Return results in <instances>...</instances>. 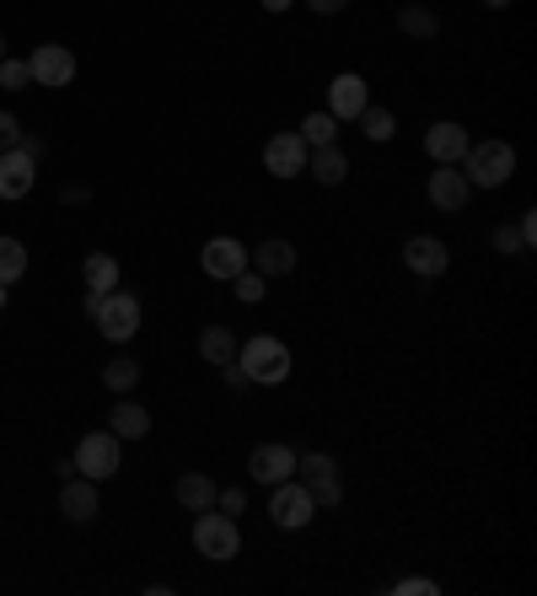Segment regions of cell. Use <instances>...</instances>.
Wrapping results in <instances>:
<instances>
[{"label": "cell", "instance_id": "cell-1", "mask_svg": "<svg viewBox=\"0 0 537 596\" xmlns=\"http://www.w3.org/2000/svg\"><path fill=\"white\" fill-rule=\"evenodd\" d=\"M463 178H468L473 189H505L511 178H516V145L511 140H468V151H463Z\"/></svg>", "mask_w": 537, "mask_h": 596}, {"label": "cell", "instance_id": "cell-2", "mask_svg": "<svg viewBox=\"0 0 537 596\" xmlns=\"http://www.w3.org/2000/svg\"><path fill=\"white\" fill-rule=\"evenodd\" d=\"M237 366L253 377V388H279L290 377V344L274 333H253L248 344H237Z\"/></svg>", "mask_w": 537, "mask_h": 596}, {"label": "cell", "instance_id": "cell-3", "mask_svg": "<svg viewBox=\"0 0 537 596\" xmlns=\"http://www.w3.org/2000/svg\"><path fill=\"white\" fill-rule=\"evenodd\" d=\"M194 548H200V559L210 564H231L237 553H242V527H237V516H226V511H200L194 516Z\"/></svg>", "mask_w": 537, "mask_h": 596}, {"label": "cell", "instance_id": "cell-4", "mask_svg": "<svg viewBox=\"0 0 537 596\" xmlns=\"http://www.w3.org/2000/svg\"><path fill=\"white\" fill-rule=\"evenodd\" d=\"M119 467H124V441H119L114 430H92V436L75 441V473H81V478L103 484V478H114Z\"/></svg>", "mask_w": 537, "mask_h": 596}, {"label": "cell", "instance_id": "cell-5", "mask_svg": "<svg viewBox=\"0 0 537 596\" xmlns=\"http://www.w3.org/2000/svg\"><path fill=\"white\" fill-rule=\"evenodd\" d=\"M312 516H318V500L307 494V484H301V478H285V484H274V489H268V522H274L279 532L312 527Z\"/></svg>", "mask_w": 537, "mask_h": 596}, {"label": "cell", "instance_id": "cell-6", "mask_svg": "<svg viewBox=\"0 0 537 596\" xmlns=\"http://www.w3.org/2000/svg\"><path fill=\"white\" fill-rule=\"evenodd\" d=\"M296 478L307 484V494L318 500V511H334L344 500V478H338V463L329 452H296Z\"/></svg>", "mask_w": 537, "mask_h": 596}, {"label": "cell", "instance_id": "cell-7", "mask_svg": "<svg viewBox=\"0 0 537 596\" xmlns=\"http://www.w3.org/2000/svg\"><path fill=\"white\" fill-rule=\"evenodd\" d=\"M92 329L103 333L108 344H130L134 333H140V301H134L130 290H108L103 307H97V318H92Z\"/></svg>", "mask_w": 537, "mask_h": 596}, {"label": "cell", "instance_id": "cell-8", "mask_svg": "<svg viewBox=\"0 0 537 596\" xmlns=\"http://www.w3.org/2000/svg\"><path fill=\"white\" fill-rule=\"evenodd\" d=\"M307 156H312V145H307L296 130H279V134H268L264 140V172L268 178H279V183L301 178V172H307Z\"/></svg>", "mask_w": 537, "mask_h": 596}, {"label": "cell", "instance_id": "cell-9", "mask_svg": "<svg viewBox=\"0 0 537 596\" xmlns=\"http://www.w3.org/2000/svg\"><path fill=\"white\" fill-rule=\"evenodd\" d=\"M403 269H408L414 279H441V274L452 269V248H446L441 237L419 231V237H408V242H403Z\"/></svg>", "mask_w": 537, "mask_h": 596}, {"label": "cell", "instance_id": "cell-10", "mask_svg": "<svg viewBox=\"0 0 537 596\" xmlns=\"http://www.w3.org/2000/svg\"><path fill=\"white\" fill-rule=\"evenodd\" d=\"M425 199H430L441 215H463L473 199V183L463 178V167H435V172L425 178Z\"/></svg>", "mask_w": 537, "mask_h": 596}, {"label": "cell", "instance_id": "cell-11", "mask_svg": "<svg viewBox=\"0 0 537 596\" xmlns=\"http://www.w3.org/2000/svg\"><path fill=\"white\" fill-rule=\"evenodd\" d=\"M27 70H33V86H70L75 81V55H70L65 44H38L33 55H27Z\"/></svg>", "mask_w": 537, "mask_h": 596}, {"label": "cell", "instance_id": "cell-12", "mask_svg": "<svg viewBox=\"0 0 537 596\" xmlns=\"http://www.w3.org/2000/svg\"><path fill=\"white\" fill-rule=\"evenodd\" d=\"M200 269H204V279H237L242 269H248V248L237 242V237H210L200 248Z\"/></svg>", "mask_w": 537, "mask_h": 596}, {"label": "cell", "instance_id": "cell-13", "mask_svg": "<svg viewBox=\"0 0 537 596\" xmlns=\"http://www.w3.org/2000/svg\"><path fill=\"white\" fill-rule=\"evenodd\" d=\"M248 478L253 484H285V478H296V452L285 446V441H264V446H253V457H248Z\"/></svg>", "mask_w": 537, "mask_h": 596}, {"label": "cell", "instance_id": "cell-14", "mask_svg": "<svg viewBox=\"0 0 537 596\" xmlns=\"http://www.w3.org/2000/svg\"><path fill=\"white\" fill-rule=\"evenodd\" d=\"M366 103H371V86H366V75H355V70H338L334 81H329V114H334L338 124H355Z\"/></svg>", "mask_w": 537, "mask_h": 596}, {"label": "cell", "instance_id": "cell-15", "mask_svg": "<svg viewBox=\"0 0 537 596\" xmlns=\"http://www.w3.org/2000/svg\"><path fill=\"white\" fill-rule=\"evenodd\" d=\"M33 183H38V162H33L22 145L0 151V199H5V204H16V199L33 194Z\"/></svg>", "mask_w": 537, "mask_h": 596}, {"label": "cell", "instance_id": "cell-16", "mask_svg": "<svg viewBox=\"0 0 537 596\" xmlns=\"http://www.w3.org/2000/svg\"><path fill=\"white\" fill-rule=\"evenodd\" d=\"M473 134L457 124V119H435L430 130H425V156L435 162V167H457L463 162V151H468Z\"/></svg>", "mask_w": 537, "mask_h": 596}, {"label": "cell", "instance_id": "cell-17", "mask_svg": "<svg viewBox=\"0 0 537 596\" xmlns=\"http://www.w3.org/2000/svg\"><path fill=\"white\" fill-rule=\"evenodd\" d=\"M97 511H103L97 484H92V478H65V489H60V516H70L75 527H86V522H97Z\"/></svg>", "mask_w": 537, "mask_h": 596}, {"label": "cell", "instance_id": "cell-18", "mask_svg": "<svg viewBox=\"0 0 537 596\" xmlns=\"http://www.w3.org/2000/svg\"><path fill=\"white\" fill-rule=\"evenodd\" d=\"M248 269H259L264 279H285V274L296 269V242H285V237H264V242L248 253Z\"/></svg>", "mask_w": 537, "mask_h": 596}, {"label": "cell", "instance_id": "cell-19", "mask_svg": "<svg viewBox=\"0 0 537 596\" xmlns=\"http://www.w3.org/2000/svg\"><path fill=\"white\" fill-rule=\"evenodd\" d=\"M108 430H114L119 441H145V436H151V408H145V403H134L130 393H124V397H114Z\"/></svg>", "mask_w": 537, "mask_h": 596}, {"label": "cell", "instance_id": "cell-20", "mask_svg": "<svg viewBox=\"0 0 537 596\" xmlns=\"http://www.w3.org/2000/svg\"><path fill=\"white\" fill-rule=\"evenodd\" d=\"M307 172H312L323 189H338V183L349 178V156H344V145H318V151L307 156Z\"/></svg>", "mask_w": 537, "mask_h": 596}, {"label": "cell", "instance_id": "cell-21", "mask_svg": "<svg viewBox=\"0 0 537 596\" xmlns=\"http://www.w3.org/2000/svg\"><path fill=\"white\" fill-rule=\"evenodd\" d=\"M215 489H220V484H215L210 473H183L172 494H178V505H183L189 516H200V511H210V505H215Z\"/></svg>", "mask_w": 537, "mask_h": 596}, {"label": "cell", "instance_id": "cell-22", "mask_svg": "<svg viewBox=\"0 0 537 596\" xmlns=\"http://www.w3.org/2000/svg\"><path fill=\"white\" fill-rule=\"evenodd\" d=\"M237 333L226 329V323H210V329H200V360L204 366H226V360H237Z\"/></svg>", "mask_w": 537, "mask_h": 596}, {"label": "cell", "instance_id": "cell-23", "mask_svg": "<svg viewBox=\"0 0 537 596\" xmlns=\"http://www.w3.org/2000/svg\"><path fill=\"white\" fill-rule=\"evenodd\" d=\"M81 279H86V290H92V296H108V290H119V259H114V253H86Z\"/></svg>", "mask_w": 537, "mask_h": 596}, {"label": "cell", "instance_id": "cell-24", "mask_svg": "<svg viewBox=\"0 0 537 596\" xmlns=\"http://www.w3.org/2000/svg\"><path fill=\"white\" fill-rule=\"evenodd\" d=\"M355 124H360V134H366L371 145H387V140L398 134V114H393V108H382V103H366Z\"/></svg>", "mask_w": 537, "mask_h": 596}, {"label": "cell", "instance_id": "cell-25", "mask_svg": "<svg viewBox=\"0 0 537 596\" xmlns=\"http://www.w3.org/2000/svg\"><path fill=\"white\" fill-rule=\"evenodd\" d=\"M398 33L419 38V44H430V38L441 33V16H435L430 5H403V11H398Z\"/></svg>", "mask_w": 537, "mask_h": 596}, {"label": "cell", "instance_id": "cell-26", "mask_svg": "<svg viewBox=\"0 0 537 596\" xmlns=\"http://www.w3.org/2000/svg\"><path fill=\"white\" fill-rule=\"evenodd\" d=\"M103 388H114V397H124L140 388V360H130V355H114L108 366H103Z\"/></svg>", "mask_w": 537, "mask_h": 596}, {"label": "cell", "instance_id": "cell-27", "mask_svg": "<svg viewBox=\"0 0 537 596\" xmlns=\"http://www.w3.org/2000/svg\"><path fill=\"white\" fill-rule=\"evenodd\" d=\"M296 134H301L312 151H318V145H338V119L329 114V108H318V114H307V119H301V130H296Z\"/></svg>", "mask_w": 537, "mask_h": 596}, {"label": "cell", "instance_id": "cell-28", "mask_svg": "<svg viewBox=\"0 0 537 596\" xmlns=\"http://www.w3.org/2000/svg\"><path fill=\"white\" fill-rule=\"evenodd\" d=\"M27 274V248L16 237H0V285H16Z\"/></svg>", "mask_w": 537, "mask_h": 596}, {"label": "cell", "instance_id": "cell-29", "mask_svg": "<svg viewBox=\"0 0 537 596\" xmlns=\"http://www.w3.org/2000/svg\"><path fill=\"white\" fill-rule=\"evenodd\" d=\"M264 290H268V279L259 269H242V274L231 279V296H237L242 307H264Z\"/></svg>", "mask_w": 537, "mask_h": 596}, {"label": "cell", "instance_id": "cell-30", "mask_svg": "<svg viewBox=\"0 0 537 596\" xmlns=\"http://www.w3.org/2000/svg\"><path fill=\"white\" fill-rule=\"evenodd\" d=\"M33 86V70H27V60H0V92H27Z\"/></svg>", "mask_w": 537, "mask_h": 596}, {"label": "cell", "instance_id": "cell-31", "mask_svg": "<svg viewBox=\"0 0 537 596\" xmlns=\"http://www.w3.org/2000/svg\"><path fill=\"white\" fill-rule=\"evenodd\" d=\"M489 248H494V253H505V259L527 253V242H522V231H516V226H494V231H489Z\"/></svg>", "mask_w": 537, "mask_h": 596}, {"label": "cell", "instance_id": "cell-32", "mask_svg": "<svg viewBox=\"0 0 537 596\" xmlns=\"http://www.w3.org/2000/svg\"><path fill=\"white\" fill-rule=\"evenodd\" d=\"M22 119L11 114V108H0V151H11V145H22Z\"/></svg>", "mask_w": 537, "mask_h": 596}, {"label": "cell", "instance_id": "cell-33", "mask_svg": "<svg viewBox=\"0 0 537 596\" xmlns=\"http://www.w3.org/2000/svg\"><path fill=\"white\" fill-rule=\"evenodd\" d=\"M220 382H226V393H248V388H253V377H248L237 360H226V366H220Z\"/></svg>", "mask_w": 537, "mask_h": 596}, {"label": "cell", "instance_id": "cell-34", "mask_svg": "<svg viewBox=\"0 0 537 596\" xmlns=\"http://www.w3.org/2000/svg\"><path fill=\"white\" fill-rule=\"evenodd\" d=\"M242 505H248V494H242V489H215V511H226V516H242Z\"/></svg>", "mask_w": 537, "mask_h": 596}, {"label": "cell", "instance_id": "cell-35", "mask_svg": "<svg viewBox=\"0 0 537 596\" xmlns=\"http://www.w3.org/2000/svg\"><path fill=\"white\" fill-rule=\"evenodd\" d=\"M393 592H398V596H435L441 586H435V581H425V575H408V581H398Z\"/></svg>", "mask_w": 537, "mask_h": 596}, {"label": "cell", "instance_id": "cell-36", "mask_svg": "<svg viewBox=\"0 0 537 596\" xmlns=\"http://www.w3.org/2000/svg\"><path fill=\"white\" fill-rule=\"evenodd\" d=\"M516 231H522V242H527V253H533V242H537V210H522Z\"/></svg>", "mask_w": 537, "mask_h": 596}, {"label": "cell", "instance_id": "cell-37", "mask_svg": "<svg viewBox=\"0 0 537 596\" xmlns=\"http://www.w3.org/2000/svg\"><path fill=\"white\" fill-rule=\"evenodd\" d=\"M307 11H318V16H338V11H349V0H301Z\"/></svg>", "mask_w": 537, "mask_h": 596}, {"label": "cell", "instance_id": "cell-38", "mask_svg": "<svg viewBox=\"0 0 537 596\" xmlns=\"http://www.w3.org/2000/svg\"><path fill=\"white\" fill-rule=\"evenodd\" d=\"M22 151H27V156L38 162V156H44V140H38V134H22Z\"/></svg>", "mask_w": 537, "mask_h": 596}, {"label": "cell", "instance_id": "cell-39", "mask_svg": "<svg viewBox=\"0 0 537 596\" xmlns=\"http://www.w3.org/2000/svg\"><path fill=\"white\" fill-rule=\"evenodd\" d=\"M86 199H92V189H81V183H70L65 189V204H86Z\"/></svg>", "mask_w": 537, "mask_h": 596}, {"label": "cell", "instance_id": "cell-40", "mask_svg": "<svg viewBox=\"0 0 537 596\" xmlns=\"http://www.w3.org/2000/svg\"><path fill=\"white\" fill-rule=\"evenodd\" d=\"M290 5H296V0H264V11H274V16H279V11H290Z\"/></svg>", "mask_w": 537, "mask_h": 596}, {"label": "cell", "instance_id": "cell-41", "mask_svg": "<svg viewBox=\"0 0 537 596\" xmlns=\"http://www.w3.org/2000/svg\"><path fill=\"white\" fill-rule=\"evenodd\" d=\"M478 5H489V11H505V5H516V0H478Z\"/></svg>", "mask_w": 537, "mask_h": 596}, {"label": "cell", "instance_id": "cell-42", "mask_svg": "<svg viewBox=\"0 0 537 596\" xmlns=\"http://www.w3.org/2000/svg\"><path fill=\"white\" fill-rule=\"evenodd\" d=\"M0 60H5V33H0Z\"/></svg>", "mask_w": 537, "mask_h": 596}, {"label": "cell", "instance_id": "cell-43", "mask_svg": "<svg viewBox=\"0 0 537 596\" xmlns=\"http://www.w3.org/2000/svg\"><path fill=\"white\" fill-rule=\"evenodd\" d=\"M0 307H5V285H0Z\"/></svg>", "mask_w": 537, "mask_h": 596}]
</instances>
